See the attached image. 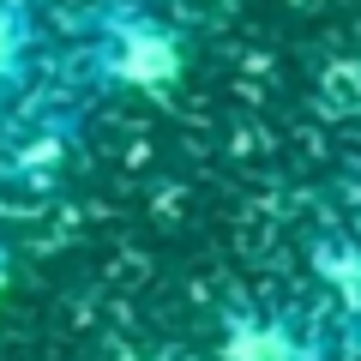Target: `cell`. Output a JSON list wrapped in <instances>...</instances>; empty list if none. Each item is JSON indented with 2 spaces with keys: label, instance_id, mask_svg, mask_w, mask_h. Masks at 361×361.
I'll return each instance as SVG.
<instances>
[{
  "label": "cell",
  "instance_id": "6da1fadb",
  "mask_svg": "<svg viewBox=\"0 0 361 361\" xmlns=\"http://www.w3.org/2000/svg\"><path fill=\"white\" fill-rule=\"evenodd\" d=\"M109 66H115V78H127V85H169V78L180 73V49H175V37H169L163 25L127 18V25L109 30Z\"/></svg>",
  "mask_w": 361,
  "mask_h": 361
},
{
  "label": "cell",
  "instance_id": "7a4b0ae2",
  "mask_svg": "<svg viewBox=\"0 0 361 361\" xmlns=\"http://www.w3.org/2000/svg\"><path fill=\"white\" fill-rule=\"evenodd\" d=\"M25 42H30V30H25V18H18V6H0V85L18 73Z\"/></svg>",
  "mask_w": 361,
  "mask_h": 361
}]
</instances>
